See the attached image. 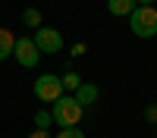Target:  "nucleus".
I'll return each instance as SVG.
<instances>
[{
	"label": "nucleus",
	"mask_w": 157,
	"mask_h": 138,
	"mask_svg": "<svg viewBox=\"0 0 157 138\" xmlns=\"http://www.w3.org/2000/svg\"><path fill=\"white\" fill-rule=\"evenodd\" d=\"M54 110H50V119H54L60 129H72V125H78V119H82V107L75 104V97L72 94H60L54 104H50Z\"/></svg>",
	"instance_id": "f257e3e1"
},
{
	"label": "nucleus",
	"mask_w": 157,
	"mask_h": 138,
	"mask_svg": "<svg viewBox=\"0 0 157 138\" xmlns=\"http://www.w3.org/2000/svg\"><path fill=\"white\" fill-rule=\"evenodd\" d=\"M129 28L135 38H154L157 35V9L154 6H135L129 16Z\"/></svg>",
	"instance_id": "f03ea898"
},
{
	"label": "nucleus",
	"mask_w": 157,
	"mask_h": 138,
	"mask_svg": "<svg viewBox=\"0 0 157 138\" xmlns=\"http://www.w3.org/2000/svg\"><path fill=\"white\" fill-rule=\"evenodd\" d=\"M32 41H35V47L41 50V54H60V50H63V35H60L57 28H50V25L35 28Z\"/></svg>",
	"instance_id": "7ed1b4c3"
},
{
	"label": "nucleus",
	"mask_w": 157,
	"mask_h": 138,
	"mask_svg": "<svg viewBox=\"0 0 157 138\" xmlns=\"http://www.w3.org/2000/svg\"><path fill=\"white\" fill-rule=\"evenodd\" d=\"M60 94H63L60 75L44 72V75H38V79H35V97H38V100H44V104H54Z\"/></svg>",
	"instance_id": "20e7f679"
},
{
	"label": "nucleus",
	"mask_w": 157,
	"mask_h": 138,
	"mask_svg": "<svg viewBox=\"0 0 157 138\" xmlns=\"http://www.w3.org/2000/svg\"><path fill=\"white\" fill-rule=\"evenodd\" d=\"M13 57H16L25 69H32V66H38V60H41V50L35 47L32 38H16V44H13Z\"/></svg>",
	"instance_id": "39448f33"
},
{
	"label": "nucleus",
	"mask_w": 157,
	"mask_h": 138,
	"mask_svg": "<svg viewBox=\"0 0 157 138\" xmlns=\"http://www.w3.org/2000/svg\"><path fill=\"white\" fill-rule=\"evenodd\" d=\"M72 97H75V104L85 110V107H91V104H94V100L101 97V88H98V85H88V82H82V85H78L75 91H72Z\"/></svg>",
	"instance_id": "423d86ee"
},
{
	"label": "nucleus",
	"mask_w": 157,
	"mask_h": 138,
	"mask_svg": "<svg viewBox=\"0 0 157 138\" xmlns=\"http://www.w3.org/2000/svg\"><path fill=\"white\" fill-rule=\"evenodd\" d=\"M138 3H135V0H107V13H110V16H132V9H135Z\"/></svg>",
	"instance_id": "0eeeda50"
},
{
	"label": "nucleus",
	"mask_w": 157,
	"mask_h": 138,
	"mask_svg": "<svg viewBox=\"0 0 157 138\" xmlns=\"http://www.w3.org/2000/svg\"><path fill=\"white\" fill-rule=\"evenodd\" d=\"M13 44H16V35H13L10 28H0V60L13 57Z\"/></svg>",
	"instance_id": "6e6552de"
},
{
	"label": "nucleus",
	"mask_w": 157,
	"mask_h": 138,
	"mask_svg": "<svg viewBox=\"0 0 157 138\" xmlns=\"http://www.w3.org/2000/svg\"><path fill=\"white\" fill-rule=\"evenodd\" d=\"M60 85H63V94H72L78 85H82V75H78L75 69H69L66 75H60Z\"/></svg>",
	"instance_id": "1a4fd4ad"
},
{
	"label": "nucleus",
	"mask_w": 157,
	"mask_h": 138,
	"mask_svg": "<svg viewBox=\"0 0 157 138\" xmlns=\"http://www.w3.org/2000/svg\"><path fill=\"white\" fill-rule=\"evenodd\" d=\"M22 22L29 25V28H41V9H35V6H29L22 13Z\"/></svg>",
	"instance_id": "9d476101"
},
{
	"label": "nucleus",
	"mask_w": 157,
	"mask_h": 138,
	"mask_svg": "<svg viewBox=\"0 0 157 138\" xmlns=\"http://www.w3.org/2000/svg\"><path fill=\"white\" fill-rule=\"evenodd\" d=\"M50 122H54V119H50V110H38L35 113V129H47Z\"/></svg>",
	"instance_id": "9b49d317"
},
{
	"label": "nucleus",
	"mask_w": 157,
	"mask_h": 138,
	"mask_svg": "<svg viewBox=\"0 0 157 138\" xmlns=\"http://www.w3.org/2000/svg\"><path fill=\"white\" fill-rule=\"evenodd\" d=\"M54 138H85V132L78 125H72V129H60V135H54Z\"/></svg>",
	"instance_id": "f8f14e48"
},
{
	"label": "nucleus",
	"mask_w": 157,
	"mask_h": 138,
	"mask_svg": "<svg viewBox=\"0 0 157 138\" xmlns=\"http://www.w3.org/2000/svg\"><path fill=\"white\" fill-rule=\"evenodd\" d=\"M145 119H148L151 125H157V104H151V107L145 110Z\"/></svg>",
	"instance_id": "ddd939ff"
},
{
	"label": "nucleus",
	"mask_w": 157,
	"mask_h": 138,
	"mask_svg": "<svg viewBox=\"0 0 157 138\" xmlns=\"http://www.w3.org/2000/svg\"><path fill=\"white\" fill-rule=\"evenodd\" d=\"M29 138H50V135H47V129H35Z\"/></svg>",
	"instance_id": "4468645a"
},
{
	"label": "nucleus",
	"mask_w": 157,
	"mask_h": 138,
	"mask_svg": "<svg viewBox=\"0 0 157 138\" xmlns=\"http://www.w3.org/2000/svg\"><path fill=\"white\" fill-rule=\"evenodd\" d=\"M138 6H154V0H135Z\"/></svg>",
	"instance_id": "2eb2a0df"
}]
</instances>
